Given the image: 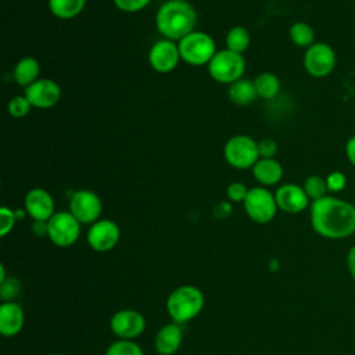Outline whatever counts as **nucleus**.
<instances>
[{"label":"nucleus","instance_id":"a211bd4d","mask_svg":"<svg viewBox=\"0 0 355 355\" xmlns=\"http://www.w3.org/2000/svg\"><path fill=\"white\" fill-rule=\"evenodd\" d=\"M183 333L178 323H168L162 326L154 338V348L159 355H173L182 345Z\"/></svg>","mask_w":355,"mask_h":355},{"label":"nucleus","instance_id":"ddd939ff","mask_svg":"<svg viewBox=\"0 0 355 355\" xmlns=\"http://www.w3.org/2000/svg\"><path fill=\"white\" fill-rule=\"evenodd\" d=\"M87 244L97 252L111 251L121 239L119 226L111 219H98L87 230Z\"/></svg>","mask_w":355,"mask_h":355},{"label":"nucleus","instance_id":"6ab92c4d","mask_svg":"<svg viewBox=\"0 0 355 355\" xmlns=\"http://www.w3.org/2000/svg\"><path fill=\"white\" fill-rule=\"evenodd\" d=\"M251 171L254 179L263 187L275 186L283 178V166L275 158H259Z\"/></svg>","mask_w":355,"mask_h":355},{"label":"nucleus","instance_id":"39448f33","mask_svg":"<svg viewBox=\"0 0 355 355\" xmlns=\"http://www.w3.org/2000/svg\"><path fill=\"white\" fill-rule=\"evenodd\" d=\"M207 67L209 76L215 82L232 85L233 82L243 78L245 71V60L243 54L225 49L216 51Z\"/></svg>","mask_w":355,"mask_h":355},{"label":"nucleus","instance_id":"72a5a7b5","mask_svg":"<svg viewBox=\"0 0 355 355\" xmlns=\"http://www.w3.org/2000/svg\"><path fill=\"white\" fill-rule=\"evenodd\" d=\"M279 146L276 140L272 137H265L258 141V151H259V158H275L277 154Z\"/></svg>","mask_w":355,"mask_h":355},{"label":"nucleus","instance_id":"f704fd0d","mask_svg":"<svg viewBox=\"0 0 355 355\" xmlns=\"http://www.w3.org/2000/svg\"><path fill=\"white\" fill-rule=\"evenodd\" d=\"M344 153H345V157H347L348 162L355 168V135L348 137V140L345 141Z\"/></svg>","mask_w":355,"mask_h":355},{"label":"nucleus","instance_id":"7ed1b4c3","mask_svg":"<svg viewBox=\"0 0 355 355\" xmlns=\"http://www.w3.org/2000/svg\"><path fill=\"white\" fill-rule=\"evenodd\" d=\"M204 308L202 291L191 284L176 287L166 300V312L173 323L183 324L190 322Z\"/></svg>","mask_w":355,"mask_h":355},{"label":"nucleus","instance_id":"20e7f679","mask_svg":"<svg viewBox=\"0 0 355 355\" xmlns=\"http://www.w3.org/2000/svg\"><path fill=\"white\" fill-rule=\"evenodd\" d=\"M180 58L189 65H208L216 54V43L211 35L201 31H193L178 42Z\"/></svg>","mask_w":355,"mask_h":355},{"label":"nucleus","instance_id":"5701e85b","mask_svg":"<svg viewBox=\"0 0 355 355\" xmlns=\"http://www.w3.org/2000/svg\"><path fill=\"white\" fill-rule=\"evenodd\" d=\"M257 96L263 100H270L276 97L280 92V79L273 72H261L254 79Z\"/></svg>","mask_w":355,"mask_h":355},{"label":"nucleus","instance_id":"dca6fc26","mask_svg":"<svg viewBox=\"0 0 355 355\" xmlns=\"http://www.w3.org/2000/svg\"><path fill=\"white\" fill-rule=\"evenodd\" d=\"M25 212L33 219L40 222H47L54 214V200L53 196L42 187L31 189L24 198Z\"/></svg>","mask_w":355,"mask_h":355},{"label":"nucleus","instance_id":"aec40b11","mask_svg":"<svg viewBox=\"0 0 355 355\" xmlns=\"http://www.w3.org/2000/svg\"><path fill=\"white\" fill-rule=\"evenodd\" d=\"M227 97L233 104H236L239 107L250 105L258 97L254 80L241 78V79L233 82L232 85H229Z\"/></svg>","mask_w":355,"mask_h":355},{"label":"nucleus","instance_id":"473e14b6","mask_svg":"<svg viewBox=\"0 0 355 355\" xmlns=\"http://www.w3.org/2000/svg\"><path fill=\"white\" fill-rule=\"evenodd\" d=\"M114 6L123 12H137L146 8L151 0H112Z\"/></svg>","mask_w":355,"mask_h":355},{"label":"nucleus","instance_id":"cd10ccee","mask_svg":"<svg viewBox=\"0 0 355 355\" xmlns=\"http://www.w3.org/2000/svg\"><path fill=\"white\" fill-rule=\"evenodd\" d=\"M32 105L29 103V100L25 97V94L22 96H14L8 104H7V111L12 118H24L29 114Z\"/></svg>","mask_w":355,"mask_h":355},{"label":"nucleus","instance_id":"423d86ee","mask_svg":"<svg viewBox=\"0 0 355 355\" xmlns=\"http://www.w3.org/2000/svg\"><path fill=\"white\" fill-rule=\"evenodd\" d=\"M225 161L236 169H248L259 159L258 141L247 135L232 136L223 147Z\"/></svg>","mask_w":355,"mask_h":355},{"label":"nucleus","instance_id":"e433bc0d","mask_svg":"<svg viewBox=\"0 0 355 355\" xmlns=\"http://www.w3.org/2000/svg\"><path fill=\"white\" fill-rule=\"evenodd\" d=\"M354 39H355V26H354Z\"/></svg>","mask_w":355,"mask_h":355},{"label":"nucleus","instance_id":"1a4fd4ad","mask_svg":"<svg viewBox=\"0 0 355 355\" xmlns=\"http://www.w3.org/2000/svg\"><path fill=\"white\" fill-rule=\"evenodd\" d=\"M304 68L312 78L329 76L337 64V55L334 49L324 42H315L312 46L305 49L304 53Z\"/></svg>","mask_w":355,"mask_h":355},{"label":"nucleus","instance_id":"9b49d317","mask_svg":"<svg viewBox=\"0 0 355 355\" xmlns=\"http://www.w3.org/2000/svg\"><path fill=\"white\" fill-rule=\"evenodd\" d=\"M180 61L182 58H180L178 42H173L169 39H161V40H157L150 47L148 64L155 72H159V73L172 72L179 65Z\"/></svg>","mask_w":355,"mask_h":355},{"label":"nucleus","instance_id":"412c9836","mask_svg":"<svg viewBox=\"0 0 355 355\" xmlns=\"http://www.w3.org/2000/svg\"><path fill=\"white\" fill-rule=\"evenodd\" d=\"M39 73H40V64L35 57H31V55L22 57L21 60H18L12 71L14 80L17 82V85L22 87H28L35 80H37Z\"/></svg>","mask_w":355,"mask_h":355},{"label":"nucleus","instance_id":"b1692460","mask_svg":"<svg viewBox=\"0 0 355 355\" xmlns=\"http://www.w3.org/2000/svg\"><path fill=\"white\" fill-rule=\"evenodd\" d=\"M288 37L295 46L308 49L315 43V31L308 22L297 21L288 28Z\"/></svg>","mask_w":355,"mask_h":355},{"label":"nucleus","instance_id":"c756f323","mask_svg":"<svg viewBox=\"0 0 355 355\" xmlns=\"http://www.w3.org/2000/svg\"><path fill=\"white\" fill-rule=\"evenodd\" d=\"M347 175L341 171H331L326 176V184L329 193H340L347 187Z\"/></svg>","mask_w":355,"mask_h":355},{"label":"nucleus","instance_id":"f03ea898","mask_svg":"<svg viewBox=\"0 0 355 355\" xmlns=\"http://www.w3.org/2000/svg\"><path fill=\"white\" fill-rule=\"evenodd\" d=\"M154 22L164 39L179 42L196 31L197 11L187 0H166L158 7Z\"/></svg>","mask_w":355,"mask_h":355},{"label":"nucleus","instance_id":"4c0bfd02","mask_svg":"<svg viewBox=\"0 0 355 355\" xmlns=\"http://www.w3.org/2000/svg\"><path fill=\"white\" fill-rule=\"evenodd\" d=\"M51 355H62V354H51Z\"/></svg>","mask_w":355,"mask_h":355},{"label":"nucleus","instance_id":"f3484780","mask_svg":"<svg viewBox=\"0 0 355 355\" xmlns=\"http://www.w3.org/2000/svg\"><path fill=\"white\" fill-rule=\"evenodd\" d=\"M25 323L24 309L19 304L10 301L0 305V333L3 337H14L21 333Z\"/></svg>","mask_w":355,"mask_h":355},{"label":"nucleus","instance_id":"6e6552de","mask_svg":"<svg viewBox=\"0 0 355 355\" xmlns=\"http://www.w3.org/2000/svg\"><path fill=\"white\" fill-rule=\"evenodd\" d=\"M80 225L69 211H57L47 220V237L57 247H71L80 236Z\"/></svg>","mask_w":355,"mask_h":355},{"label":"nucleus","instance_id":"2eb2a0df","mask_svg":"<svg viewBox=\"0 0 355 355\" xmlns=\"http://www.w3.org/2000/svg\"><path fill=\"white\" fill-rule=\"evenodd\" d=\"M277 208L286 214H300L311 204L302 186L295 183H284L275 193Z\"/></svg>","mask_w":355,"mask_h":355},{"label":"nucleus","instance_id":"a878e982","mask_svg":"<svg viewBox=\"0 0 355 355\" xmlns=\"http://www.w3.org/2000/svg\"><path fill=\"white\" fill-rule=\"evenodd\" d=\"M302 189L305 190L311 202L329 196L327 194L329 190H327V184H326V178H323L320 175H309L304 180Z\"/></svg>","mask_w":355,"mask_h":355},{"label":"nucleus","instance_id":"2f4dec72","mask_svg":"<svg viewBox=\"0 0 355 355\" xmlns=\"http://www.w3.org/2000/svg\"><path fill=\"white\" fill-rule=\"evenodd\" d=\"M248 190L250 189H247V186L244 183L233 182L226 189V197L232 202H244V200L248 194Z\"/></svg>","mask_w":355,"mask_h":355},{"label":"nucleus","instance_id":"f257e3e1","mask_svg":"<svg viewBox=\"0 0 355 355\" xmlns=\"http://www.w3.org/2000/svg\"><path fill=\"white\" fill-rule=\"evenodd\" d=\"M309 220L313 232L329 240H343L355 233V205L326 196L309 205Z\"/></svg>","mask_w":355,"mask_h":355},{"label":"nucleus","instance_id":"4be33fe9","mask_svg":"<svg viewBox=\"0 0 355 355\" xmlns=\"http://www.w3.org/2000/svg\"><path fill=\"white\" fill-rule=\"evenodd\" d=\"M86 6V0H49L50 12L58 19L78 17Z\"/></svg>","mask_w":355,"mask_h":355},{"label":"nucleus","instance_id":"c85d7f7f","mask_svg":"<svg viewBox=\"0 0 355 355\" xmlns=\"http://www.w3.org/2000/svg\"><path fill=\"white\" fill-rule=\"evenodd\" d=\"M21 291V283L15 277H7L0 282V298L3 302L14 301V298Z\"/></svg>","mask_w":355,"mask_h":355},{"label":"nucleus","instance_id":"bb28decb","mask_svg":"<svg viewBox=\"0 0 355 355\" xmlns=\"http://www.w3.org/2000/svg\"><path fill=\"white\" fill-rule=\"evenodd\" d=\"M104 355H144L141 347L133 340H121L118 338L108 345Z\"/></svg>","mask_w":355,"mask_h":355},{"label":"nucleus","instance_id":"f8f14e48","mask_svg":"<svg viewBox=\"0 0 355 355\" xmlns=\"http://www.w3.org/2000/svg\"><path fill=\"white\" fill-rule=\"evenodd\" d=\"M24 94L33 108L49 110L58 104L61 98V87L53 79L39 78L32 85L25 87Z\"/></svg>","mask_w":355,"mask_h":355},{"label":"nucleus","instance_id":"4468645a","mask_svg":"<svg viewBox=\"0 0 355 355\" xmlns=\"http://www.w3.org/2000/svg\"><path fill=\"white\" fill-rule=\"evenodd\" d=\"M111 331L121 340H135L146 329V318L135 309L116 311L110 319Z\"/></svg>","mask_w":355,"mask_h":355},{"label":"nucleus","instance_id":"0eeeda50","mask_svg":"<svg viewBox=\"0 0 355 355\" xmlns=\"http://www.w3.org/2000/svg\"><path fill=\"white\" fill-rule=\"evenodd\" d=\"M243 204L247 216L255 223L261 225L272 222L279 209L275 193H272L268 187L263 186L250 189Z\"/></svg>","mask_w":355,"mask_h":355},{"label":"nucleus","instance_id":"393cba45","mask_svg":"<svg viewBox=\"0 0 355 355\" xmlns=\"http://www.w3.org/2000/svg\"><path fill=\"white\" fill-rule=\"evenodd\" d=\"M225 43H226L227 50L243 54L251 43V35L247 28L237 25V26H233L229 29V32L226 33Z\"/></svg>","mask_w":355,"mask_h":355},{"label":"nucleus","instance_id":"7c9ffc66","mask_svg":"<svg viewBox=\"0 0 355 355\" xmlns=\"http://www.w3.org/2000/svg\"><path fill=\"white\" fill-rule=\"evenodd\" d=\"M17 215L15 211H12L8 207H1L0 209V236H7L15 226Z\"/></svg>","mask_w":355,"mask_h":355},{"label":"nucleus","instance_id":"9d476101","mask_svg":"<svg viewBox=\"0 0 355 355\" xmlns=\"http://www.w3.org/2000/svg\"><path fill=\"white\" fill-rule=\"evenodd\" d=\"M69 212L82 225H93L100 219L103 212V202L94 191L89 189H80L76 190L69 198Z\"/></svg>","mask_w":355,"mask_h":355},{"label":"nucleus","instance_id":"c9c22d12","mask_svg":"<svg viewBox=\"0 0 355 355\" xmlns=\"http://www.w3.org/2000/svg\"><path fill=\"white\" fill-rule=\"evenodd\" d=\"M347 268H348L351 277L355 282V244L347 252Z\"/></svg>","mask_w":355,"mask_h":355}]
</instances>
